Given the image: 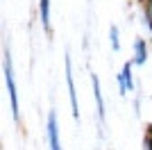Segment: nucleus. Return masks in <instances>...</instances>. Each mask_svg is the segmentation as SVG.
<instances>
[{
    "label": "nucleus",
    "instance_id": "3",
    "mask_svg": "<svg viewBox=\"0 0 152 150\" xmlns=\"http://www.w3.org/2000/svg\"><path fill=\"white\" fill-rule=\"evenodd\" d=\"M45 141H48L50 150H64L61 141H59V118L55 109L48 114V121H45Z\"/></svg>",
    "mask_w": 152,
    "mask_h": 150
},
{
    "label": "nucleus",
    "instance_id": "10",
    "mask_svg": "<svg viewBox=\"0 0 152 150\" xmlns=\"http://www.w3.org/2000/svg\"><path fill=\"white\" fill-rule=\"evenodd\" d=\"M143 150H152V137H150V134L143 137Z\"/></svg>",
    "mask_w": 152,
    "mask_h": 150
},
{
    "label": "nucleus",
    "instance_id": "8",
    "mask_svg": "<svg viewBox=\"0 0 152 150\" xmlns=\"http://www.w3.org/2000/svg\"><path fill=\"white\" fill-rule=\"evenodd\" d=\"M109 43H111V50H114V52L121 50V34H118V27H116V25L109 27Z\"/></svg>",
    "mask_w": 152,
    "mask_h": 150
},
{
    "label": "nucleus",
    "instance_id": "7",
    "mask_svg": "<svg viewBox=\"0 0 152 150\" xmlns=\"http://www.w3.org/2000/svg\"><path fill=\"white\" fill-rule=\"evenodd\" d=\"M39 18L45 32H50V0H39Z\"/></svg>",
    "mask_w": 152,
    "mask_h": 150
},
{
    "label": "nucleus",
    "instance_id": "4",
    "mask_svg": "<svg viewBox=\"0 0 152 150\" xmlns=\"http://www.w3.org/2000/svg\"><path fill=\"white\" fill-rule=\"evenodd\" d=\"M132 68H134V64H132V62H125V64H123V68H121V73L116 75V82H118V93H121V96H127L129 91H134V89H136V80H134Z\"/></svg>",
    "mask_w": 152,
    "mask_h": 150
},
{
    "label": "nucleus",
    "instance_id": "1",
    "mask_svg": "<svg viewBox=\"0 0 152 150\" xmlns=\"http://www.w3.org/2000/svg\"><path fill=\"white\" fill-rule=\"evenodd\" d=\"M2 71H5V84H7V93H9L12 116L18 123L20 121V100H18V84H16V75H14V59H12L9 46H5V50H2Z\"/></svg>",
    "mask_w": 152,
    "mask_h": 150
},
{
    "label": "nucleus",
    "instance_id": "2",
    "mask_svg": "<svg viewBox=\"0 0 152 150\" xmlns=\"http://www.w3.org/2000/svg\"><path fill=\"white\" fill-rule=\"evenodd\" d=\"M64 68H66V84H68V98H70V112H73V118H80V105H77V89H75V77H73V59L66 52L64 55Z\"/></svg>",
    "mask_w": 152,
    "mask_h": 150
},
{
    "label": "nucleus",
    "instance_id": "5",
    "mask_svg": "<svg viewBox=\"0 0 152 150\" xmlns=\"http://www.w3.org/2000/svg\"><path fill=\"white\" fill-rule=\"evenodd\" d=\"M91 87H93V98H95L98 118H100V123H104V116H107V107H104V96H102V89H100V80H98V75H91Z\"/></svg>",
    "mask_w": 152,
    "mask_h": 150
},
{
    "label": "nucleus",
    "instance_id": "11",
    "mask_svg": "<svg viewBox=\"0 0 152 150\" xmlns=\"http://www.w3.org/2000/svg\"><path fill=\"white\" fill-rule=\"evenodd\" d=\"M145 134H150V137H152V123H148V127H145Z\"/></svg>",
    "mask_w": 152,
    "mask_h": 150
},
{
    "label": "nucleus",
    "instance_id": "6",
    "mask_svg": "<svg viewBox=\"0 0 152 150\" xmlns=\"http://www.w3.org/2000/svg\"><path fill=\"white\" fill-rule=\"evenodd\" d=\"M150 57V50H148V41L145 39L136 37L134 39V57H132V64L134 66H143Z\"/></svg>",
    "mask_w": 152,
    "mask_h": 150
},
{
    "label": "nucleus",
    "instance_id": "9",
    "mask_svg": "<svg viewBox=\"0 0 152 150\" xmlns=\"http://www.w3.org/2000/svg\"><path fill=\"white\" fill-rule=\"evenodd\" d=\"M143 18H145L148 30L152 32V0H145V2H143Z\"/></svg>",
    "mask_w": 152,
    "mask_h": 150
}]
</instances>
